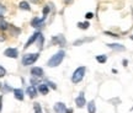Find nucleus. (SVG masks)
<instances>
[{"label": "nucleus", "instance_id": "1", "mask_svg": "<svg viewBox=\"0 0 133 113\" xmlns=\"http://www.w3.org/2000/svg\"><path fill=\"white\" fill-rule=\"evenodd\" d=\"M64 55H65V53L63 52V51H59L58 53H56L54 55L48 60V66H51V68H54V66H58L63 61L64 59Z\"/></svg>", "mask_w": 133, "mask_h": 113}, {"label": "nucleus", "instance_id": "2", "mask_svg": "<svg viewBox=\"0 0 133 113\" xmlns=\"http://www.w3.org/2000/svg\"><path fill=\"white\" fill-rule=\"evenodd\" d=\"M85 66H79L78 69H76L74 73H73V76H71V81L74 82V84H78V82H80L83 79H84V76H85Z\"/></svg>", "mask_w": 133, "mask_h": 113}, {"label": "nucleus", "instance_id": "3", "mask_svg": "<svg viewBox=\"0 0 133 113\" xmlns=\"http://www.w3.org/2000/svg\"><path fill=\"white\" fill-rule=\"evenodd\" d=\"M38 53H31V54H26V55H24V58H22V64L24 65H31V64H33L35 61L38 59Z\"/></svg>", "mask_w": 133, "mask_h": 113}, {"label": "nucleus", "instance_id": "4", "mask_svg": "<svg viewBox=\"0 0 133 113\" xmlns=\"http://www.w3.org/2000/svg\"><path fill=\"white\" fill-rule=\"evenodd\" d=\"M4 54H5V56H9V58H17L19 52H17L16 48H8L4 52Z\"/></svg>", "mask_w": 133, "mask_h": 113}, {"label": "nucleus", "instance_id": "5", "mask_svg": "<svg viewBox=\"0 0 133 113\" xmlns=\"http://www.w3.org/2000/svg\"><path fill=\"white\" fill-rule=\"evenodd\" d=\"M54 111L56 113H66V106L62 102H57L54 104Z\"/></svg>", "mask_w": 133, "mask_h": 113}, {"label": "nucleus", "instance_id": "6", "mask_svg": "<svg viewBox=\"0 0 133 113\" xmlns=\"http://www.w3.org/2000/svg\"><path fill=\"white\" fill-rule=\"evenodd\" d=\"M75 103H76V106L80 107V108L85 106V97H84V94H83V92L75 98Z\"/></svg>", "mask_w": 133, "mask_h": 113}, {"label": "nucleus", "instance_id": "7", "mask_svg": "<svg viewBox=\"0 0 133 113\" xmlns=\"http://www.w3.org/2000/svg\"><path fill=\"white\" fill-rule=\"evenodd\" d=\"M52 41H53V43L59 44V46H62V47L65 44V39H64V37H63V36H54Z\"/></svg>", "mask_w": 133, "mask_h": 113}, {"label": "nucleus", "instance_id": "8", "mask_svg": "<svg viewBox=\"0 0 133 113\" xmlns=\"http://www.w3.org/2000/svg\"><path fill=\"white\" fill-rule=\"evenodd\" d=\"M31 74H32L33 76H36V77H41V76L43 75V70L41 68H32Z\"/></svg>", "mask_w": 133, "mask_h": 113}, {"label": "nucleus", "instance_id": "9", "mask_svg": "<svg viewBox=\"0 0 133 113\" xmlns=\"http://www.w3.org/2000/svg\"><path fill=\"white\" fill-rule=\"evenodd\" d=\"M39 34H41V33H38V32L33 33L32 36H31V38H30L29 41H27V43H26V44H25V48L30 47V44H32V43L35 42V41H36V39H37V38H38V36H39Z\"/></svg>", "mask_w": 133, "mask_h": 113}, {"label": "nucleus", "instance_id": "10", "mask_svg": "<svg viewBox=\"0 0 133 113\" xmlns=\"http://www.w3.org/2000/svg\"><path fill=\"white\" fill-rule=\"evenodd\" d=\"M43 21H44V19H33L32 20V22H31V25H32V27H41L43 24Z\"/></svg>", "mask_w": 133, "mask_h": 113}, {"label": "nucleus", "instance_id": "11", "mask_svg": "<svg viewBox=\"0 0 133 113\" xmlns=\"http://www.w3.org/2000/svg\"><path fill=\"white\" fill-rule=\"evenodd\" d=\"M14 94H15V97L20 101H22L24 100V91L21 89H15L14 90Z\"/></svg>", "mask_w": 133, "mask_h": 113}, {"label": "nucleus", "instance_id": "12", "mask_svg": "<svg viewBox=\"0 0 133 113\" xmlns=\"http://www.w3.org/2000/svg\"><path fill=\"white\" fill-rule=\"evenodd\" d=\"M27 94L30 95V97H36L37 96V90H36V87L35 86H30V87H27Z\"/></svg>", "mask_w": 133, "mask_h": 113}, {"label": "nucleus", "instance_id": "13", "mask_svg": "<svg viewBox=\"0 0 133 113\" xmlns=\"http://www.w3.org/2000/svg\"><path fill=\"white\" fill-rule=\"evenodd\" d=\"M88 111H89V113H95L96 112L95 101H90V102L88 103Z\"/></svg>", "mask_w": 133, "mask_h": 113}, {"label": "nucleus", "instance_id": "14", "mask_svg": "<svg viewBox=\"0 0 133 113\" xmlns=\"http://www.w3.org/2000/svg\"><path fill=\"white\" fill-rule=\"evenodd\" d=\"M38 90H39V92L42 95H47L48 94V87L46 84H41L38 86Z\"/></svg>", "mask_w": 133, "mask_h": 113}, {"label": "nucleus", "instance_id": "15", "mask_svg": "<svg viewBox=\"0 0 133 113\" xmlns=\"http://www.w3.org/2000/svg\"><path fill=\"white\" fill-rule=\"evenodd\" d=\"M110 48H112V49H116V51H124V47L123 46H121V44H115V43H110L107 44Z\"/></svg>", "mask_w": 133, "mask_h": 113}, {"label": "nucleus", "instance_id": "16", "mask_svg": "<svg viewBox=\"0 0 133 113\" xmlns=\"http://www.w3.org/2000/svg\"><path fill=\"white\" fill-rule=\"evenodd\" d=\"M8 27H9L8 22H6L4 19H1V17H0V30H6Z\"/></svg>", "mask_w": 133, "mask_h": 113}, {"label": "nucleus", "instance_id": "17", "mask_svg": "<svg viewBox=\"0 0 133 113\" xmlns=\"http://www.w3.org/2000/svg\"><path fill=\"white\" fill-rule=\"evenodd\" d=\"M20 9L27 10V11H29V10H30V5H29V3H26V1H21V3H20Z\"/></svg>", "mask_w": 133, "mask_h": 113}, {"label": "nucleus", "instance_id": "18", "mask_svg": "<svg viewBox=\"0 0 133 113\" xmlns=\"http://www.w3.org/2000/svg\"><path fill=\"white\" fill-rule=\"evenodd\" d=\"M96 60L99 61V63H101V64H104V63H106V60H107V56L106 55H97L96 56Z\"/></svg>", "mask_w": 133, "mask_h": 113}, {"label": "nucleus", "instance_id": "19", "mask_svg": "<svg viewBox=\"0 0 133 113\" xmlns=\"http://www.w3.org/2000/svg\"><path fill=\"white\" fill-rule=\"evenodd\" d=\"M78 27H80L81 30H86V28L89 27V22H79Z\"/></svg>", "mask_w": 133, "mask_h": 113}, {"label": "nucleus", "instance_id": "20", "mask_svg": "<svg viewBox=\"0 0 133 113\" xmlns=\"http://www.w3.org/2000/svg\"><path fill=\"white\" fill-rule=\"evenodd\" d=\"M35 113H42L41 106H39L38 103H35Z\"/></svg>", "mask_w": 133, "mask_h": 113}, {"label": "nucleus", "instance_id": "21", "mask_svg": "<svg viewBox=\"0 0 133 113\" xmlns=\"http://www.w3.org/2000/svg\"><path fill=\"white\" fill-rule=\"evenodd\" d=\"M48 12H49V8H48V6H46V8L43 9V19H46V16H47Z\"/></svg>", "mask_w": 133, "mask_h": 113}, {"label": "nucleus", "instance_id": "22", "mask_svg": "<svg viewBox=\"0 0 133 113\" xmlns=\"http://www.w3.org/2000/svg\"><path fill=\"white\" fill-rule=\"evenodd\" d=\"M5 74H6V70H5L3 66H0V77H3Z\"/></svg>", "mask_w": 133, "mask_h": 113}, {"label": "nucleus", "instance_id": "23", "mask_svg": "<svg viewBox=\"0 0 133 113\" xmlns=\"http://www.w3.org/2000/svg\"><path fill=\"white\" fill-rule=\"evenodd\" d=\"M5 11H6V9H5L3 5H0V17H1V16L5 14Z\"/></svg>", "mask_w": 133, "mask_h": 113}, {"label": "nucleus", "instance_id": "24", "mask_svg": "<svg viewBox=\"0 0 133 113\" xmlns=\"http://www.w3.org/2000/svg\"><path fill=\"white\" fill-rule=\"evenodd\" d=\"M91 17H92V14H91V12L86 14V19H91Z\"/></svg>", "mask_w": 133, "mask_h": 113}, {"label": "nucleus", "instance_id": "25", "mask_svg": "<svg viewBox=\"0 0 133 113\" xmlns=\"http://www.w3.org/2000/svg\"><path fill=\"white\" fill-rule=\"evenodd\" d=\"M48 84L51 85V87H52V89H56V87H57V86H56V85L53 84V82H48Z\"/></svg>", "mask_w": 133, "mask_h": 113}, {"label": "nucleus", "instance_id": "26", "mask_svg": "<svg viewBox=\"0 0 133 113\" xmlns=\"http://www.w3.org/2000/svg\"><path fill=\"white\" fill-rule=\"evenodd\" d=\"M30 1H32V3H35V4H36V3H38V0H30Z\"/></svg>", "mask_w": 133, "mask_h": 113}, {"label": "nucleus", "instance_id": "27", "mask_svg": "<svg viewBox=\"0 0 133 113\" xmlns=\"http://www.w3.org/2000/svg\"><path fill=\"white\" fill-rule=\"evenodd\" d=\"M0 109H1V98H0Z\"/></svg>", "mask_w": 133, "mask_h": 113}, {"label": "nucleus", "instance_id": "28", "mask_svg": "<svg viewBox=\"0 0 133 113\" xmlns=\"http://www.w3.org/2000/svg\"><path fill=\"white\" fill-rule=\"evenodd\" d=\"M65 1H66V3H70V1H71V0H65Z\"/></svg>", "mask_w": 133, "mask_h": 113}, {"label": "nucleus", "instance_id": "29", "mask_svg": "<svg viewBox=\"0 0 133 113\" xmlns=\"http://www.w3.org/2000/svg\"><path fill=\"white\" fill-rule=\"evenodd\" d=\"M0 86H1V85H0Z\"/></svg>", "mask_w": 133, "mask_h": 113}]
</instances>
